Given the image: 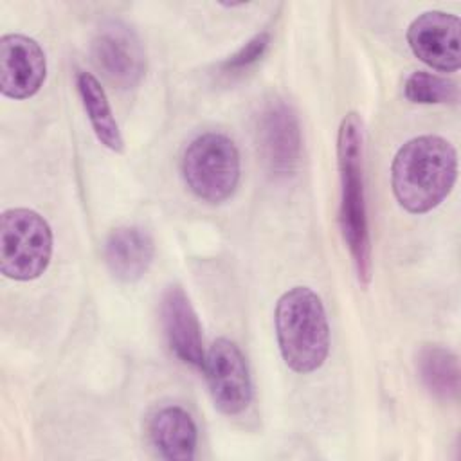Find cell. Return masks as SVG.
<instances>
[{
  "label": "cell",
  "mask_w": 461,
  "mask_h": 461,
  "mask_svg": "<svg viewBox=\"0 0 461 461\" xmlns=\"http://www.w3.org/2000/svg\"><path fill=\"white\" fill-rule=\"evenodd\" d=\"M456 178V148L438 135H420L407 140L393 158V193L398 203L412 214L438 207L452 191Z\"/></svg>",
  "instance_id": "obj_1"
},
{
  "label": "cell",
  "mask_w": 461,
  "mask_h": 461,
  "mask_svg": "<svg viewBox=\"0 0 461 461\" xmlns=\"http://www.w3.org/2000/svg\"><path fill=\"white\" fill-rule=\"evenodd\" d=\"M76 85L88 121L92 124V130L99 142L115 153H122L124 140L115 121V115L112 112V106L108 103L106 92L97 81V77H94L90 72H77Z\"/></svg>",
  "instance_id": "obj_14"
},
{
  "label": "cell",
  "mask_w": 461,
  "mask_h": 461,
  "mask_svg": "<svg viewBox=\"0 0 461 461\" xmlns=\"http://www.w3.org/2000/svg\"><path fill=\"white\" fill-rule=\"evenodd\" d=\"M416 369L425 389L438 400H456L459 394V364L456 353L443 346H423Z\"/></svg>",
  "instance_id": "obj_15"
},
{
  "label": "cell",
  "mask_w": 461,
  "mask_h": 461,
  "mask_svg": "<svg viewBox=\"0 0 461 461\" xmlns=\"http://www.w3.org/2000/svg\"><path fill=\"white\" fill-rule=\"evenodd\" d=\"M160 313L171 351L184 364L202 369L205 353L202 346L200 322L189 297L180 286L173 285L166 288L160 303Z\"/></svg>",
  "instance_id": "obj_11"
},
{
  "label": "cell",
  "mask_w": 461,
  "mask_h": 461,
  "mask_svg": "<svg viewBox=\"0 0 461 461\" xmlns=\"http://www.w3.org/2000/svg\"><path fill=\"white\" fill-rule=\"evenodd\" d=\"M258 142L261 157L274 176L286 178L299 167L301 126L294 108L283 99H272L259 115Z\"/></svg>",
  "instance_id": "obj_8"
},
{
  "label": "cell",
  "mask_w": 461,
  "mask_h": 461,
  "mask_svg": "<svg viewBox=\"0 0 461 461\" xmlns=\"http://www.w3.org/2000/svg\"><path fill=\"white\" fill-rule=\"evenodd\" d=\"M268 45H270V32L268 31L258 32L243 47H240L232 56H229L221 63L220 70L227 76H236V74H241V72L249 70L250 67H254L263 58Z\"/></svg>",
  "instance_id": "obj_17"
},
{
  "label": "cell",
  "mask_w": 461,
  "mask_h": 461,
  "mask_svg": "<svg viewBox=\"0 0 461 461\" xmlns=\"http://www.w3.org/2000/svg\"><path fill=\"white\" fill-rule=\"evenodd\" d=\"M92 58L119 88H133L146 74V52L137 32L121 20L104 22L92 41Z\"/></svg>",
  "instance_id": "obj_7"
},
{
  "label": "cell",
  "mask_w": 461,
  "mask_h": 461,
  "mask_svg": "<svg viewBox=\"0 0 461 461\" xmlns=\"http://www.w3.org/2000/svg\"><path fill=\"white\" fill-rule=\"evenodd\" d=\"M276 335L285 364L301 375L317 371L330 351V326L321 297L308 286L285 292L274 313Z\"/></svg>",
  "instance_id": "obj_3"
},
{
  "label": "cell",
  "mask_w": 461,
  "mask_h": 461,
  "mask_svg": "<svg viewBox=\"0 0 461 461\" xmlns=\"http://www.w3.org/2000/svg\"><path fill=\"white\" fill-rule=\"evenodd\" d=\"M240 153L232 139L209 131L198 135L182 157V176L203 202L221 203L232 196L240 182Z\"/></svg>",
  "instance_id": "obj_5"
},
{
  "label": "cell",
  "mask_w": 461,
  "mask_h": 461,
  "mask_svg": "<svg viewBox=\"0 0 461 461\" xmlns=\"http://www.w3.org/2000/svg\"><path fill=\"white\" fill-rule=\"evenodd\" d=\"M155 245L140 227H117L104 243V263L110 274L122 283L139 281L151 267Z\"/></svg>",
  "instance_id": "obj_12"
},
{
  "label": "cell",
  "mask_w": 461,
  "mask_h": 461,
  "mask_svg": "<svg viewBox=\"0 0 461 461\" xmlns=\"http://www.w3.org/2000/svg\"><path fill=\"white\" fill-rule=\"evenodd\" d=\"M461 22L445 11H427L412 20L407 29V43L412 54L425 65L456 72L461 65Z\"/></svg>",
  "instance_id": "obj_9"
},
{
  "label": "cell",
  "mask_w": 461,
  "mask_h": 461,
  "mask_svg": "<svg viewBox=\"0 0 461 461\" xmlns=\"http://www.w3.org/2000/svg\"><path fill=\"white\" fill-rule=\"evenodd\" d=\"M47 77V58L40 43L23 34L0 40V90L9 99L32 97Z\"/></svg>",
  "instance_id": "obj_10"
},
{
  "label": "cell",
  "mask_w": 461,
  "mask_h": 461,
  "mask_svg": "<svg viewBox=\"0 0 461 461\" xmlns=\"http://www.w3.org/2000/svg\"><path fill=\"white\" fill-rule=\"evenodd\" d=\"M214 405L229 416L243 412L252 400L247 358L230 339H216L205 353L203 367Z\"/></svg>",
  "instance_id": "obj_6"
},
{
  "label": "cell",
  "mask_w": 461,
  "mask_h": 461,
  "mask_svg": "<svg viewBox=\"0 0 461 461\" xmlns=\"http://www.w3.org/2000/svg\"><path fill=\"white\" fill-rule=\"evenodd\" d=\"M403 94L411 103L418 104H439V103H456L459 97L457 83L430 72H412L405 85Z\"/></svg>",
  "instance_id": "obj_16"
},
{
  "label": "cell",
  "mask_w": 461,
  "mask_h": 461,
  "mask_svg": "<svg viewBox=\"0 0 461 461\" xmlns=\"http://www.w3.org/2000/svg\"><path fill=\"white\" fill-rule=\"evenodd\" d=\"M149 439L162 457L171 461H189L194 457L198 432L185 409L167 405L151 416Z\"/></svg>",
  "instance_id": "obj_13"
},
{
  "label": "cell",
  "mask_w": 461,
  "mask_h": 461,
  "mask_svg": "<svg viewBox=\"0 0 461 461\" xmlns=\"http://www.w3.org/2000/svg\"><path fill=\"white\" fill-rule=\"evenodd\" d=\"M52 256V230L47 220L32 209L14 207L2 212L0 270L14 281L40 277Z\"/></svg>",
  "instance_id": "obj_4"
},
{
  "label": "cell",
  "mask_w": 461,
  "mask_h": 461,
  "mask_svg": "<svg viewBox=\"0 0 461 461\" xmlns=\"http://www.w3.org/2000/svg\"><path fill=\"white\" fill-rule=\"evenodd\" d=\"M337 162L340 180V232L351 254L358 283L367 286L371 281V236L364 191V130L362 119L355 112H349L339 126Z\"/></svg>",
  "instance_id": "obj_2"
}]
</instances>
